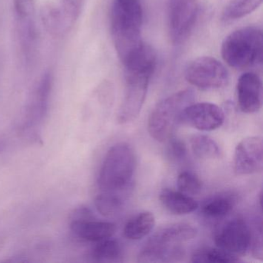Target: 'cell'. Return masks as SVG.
<instances>
[{
    "mask_svg": "<svg viewBox=\"0 0 263 263\" xmlns=\"http://www.w3.org/2000/svg\"><path fill=\"white\" fill-rule=\"evenodd\" d=\"M142 23L140 0H115L110 14L111 34L117 53L123 64L144 44L141 34Z\"/></svg>",
    "mask_w": 263,
    "mask_h": 263,
    "instance_id": "1",
    "label": "cell"
},
{
    "mask_svg": "<svg viewBox=\"0 0 263 263\" xmlns=\"http://www.w3.org/2000/svg\"><path fill=\"white\" fill-rule=\"evenodd\" d=\"M262 0H231L224 12L222 18L226 21H235L255 11Z\"/></svg>",
    "mask_w": 263,
    "mask_h": 263,
    "instance_id": "25",
    "label": "cell"
},
{
    "mask_svg": "<svg viewBox=\"0 0 263 263\" xmlns=\"http://www.w3.org/2000/svg\"><path fill=\"white\" fill-rule=\"evenodd\" d=\"M198 13L197 0H169L168 27L175 44L187 37L193 28Z\"/></svg>",
    "mask_w": 263,
    "mask_h": 263,
    "instance_id": "8",
    "label": "cell"
},
{
    "mask_svg": "<svg viewBox=\"0 0 263 263\" xmlns=\"http://www.w3.org/2000/svg\"><path fill=\"white\" fill-rule=\"evenodd\" d=\"M195 93L191 89L180 90L160 101L147 121L149 135L159 142L171 138L175 127L180 124V118L187 106L194 103Z\"/></svg>",
    "mask_w": 263,
    "mask_h": 263,
    "instance_id": "4",
    "label": "cell"
},
{
    "mask_svg": "<svg viewBox=\"0 0 263 263\" xmlns=\"http://www.w3.org/2000/svg\"><path fill=\"white\" fill-rule=\"evenodd\" d=\"M192 261L198 263H229L238 262L241 261V259L238 256L218 247L217 249L202 248L194 252Z\"/></svg>",
    "mask_w": 263,
    "mask_h": 263,
    "instance_id": "23",
    "label": "cell"
},
{
    "mask_svg": "<svg viewBox=\"0 0 263 263\" xmlns=\"http://www.w3.org/2000/svg\"><path fill=\"white\" fill-rule=\"evenodd\" d=\"M95 204L99 213L105 217L116 216L124 208L121 197L113 192H103L95 198Z\"/></svg>",
    "mask_w": 263,
    "mask_h": 263,
    "instance_id": "24",
    "label": "cell"
},
{
    "mask_svg": "<svg viewBox=\"0 0 263 263\" xmlns=\"http://www.w3.org/2000/svg\"><path fill=\"white\" fill-rule=\"evenodd\" d=\"M224 121L221 107L212 103H192L183 110L180 124H187L197 130L212 132L219 128Z\"/></svg>",
    "mask_w": 263,
    "mask_h": 263,
    "instance_id": "9",
    "label": "cell"
},
{
    "mask_svg": "<svg viewBox=\"0 0 263 263\" xmlns=\"http://www.w3.org/2000/svg\"><path fill=\"white\" fill-rule=\"evenodd\" d=\"M153 73V70L143 69L125 70V92L117 118L119 124H127L138 118Z\"/></svg>",
    "mask_w": 263,
    "mask_h": 263,
    "instance_id": "5",
    "label": "cell"
},
{
    "mask_svg": "<svg viewBox=\"0 0 263 263\" xmlns=\"http://www.w3.org/2000/svg\"><path fill=\"white\" fill-rule=\"evenodd\" d=\"M191 148L197 158L202 160H214L221 155L216 141L204 135H195L190 139Z\"/></svg>",
    "mask_w": 263,
    "mask_h": 263,
    "instance_id": "22",
    "label": "cell"
},
{
    "mask_svg": "<svg viewBox=\"0 0 263 263\" xmlns=\"http://www.w3.org/2000/svg\"><path fill=\"white\" fill-rule=\"evenodd\" d=\"M61 7L72 24L78 21L84 7V0H61Z\"/></svg>",
    "mask_w": 263,
    "mask_h": 263,
    "instance_id": "28",
    "label": "cell"
},
{
    "mask_svg": "<svg viewBox=\"0 0 263 263\" xmlns=\"http://www.w3.org/2000/svg\"><path fill=\"white\" fill-rule=\"evenodd\" d=\"M197 229L187 223H175L165 226L152 235L147 242L161 246H177L193 239Z\"/></svg>",
    "mask_w": 263,
    "mask_h": 263,
    "instance_id": "13",
    "label": "cell"
},
{
    "mask_svg": "<svg viewBox=\"0 0 263 263\" xmlns=\"http://www.w3.org/2000/svg\"><path fill=\"white\" fill-rule=\"evenodd\" d=\"M159 200L166 210L175 215H187L198 208V202L193 198L180 191L163 189L160 193Z\"/></svg>",
    "mask_w": 263,
    "mask_h": 263,
    "instance_id": "16",
    "label": "cell"
},
{
    "mask_svg": "<svg viewBox=\"0 0 263 263\" xmlns=\"http://www.w3.org/2000/svg\"><path fill=\"white\" fill-rule=\"evenodd\" d=\"M234 172L237 175H249L261 172L263 167V143L260 137H248L241 140L234 153Z\"/></svg>",
    "mask_w": 263,
    "mask_h": 263,
    "instance_id": "10",
    "label": "cell"
},
{
    "mask_svg": "<svg viewBox=\"0 0 263 263\" xmlns=\"http://www.w3.org/2000/svg\"><path fill=\"white\" fill-rule=\"evenodd\" d=\"M237 100L240 110L243 113L258 112L262 105V84L256 73L247 72L238 80Z\"/></svg>",
    "mask_w": 263,
    "mask_h": 263,
    "instance_id": "11",
    "label": "cell"
},
{
    "mask_svg": "<svg viewBox=\"0 0 263 263\" xmlns=\"http://www.w3.org/2000/svg\"><path fill=\"white\" fill-rule=\"evenodd\" d=\"M155 226V217L150 212H143L130 218L124 229V235L130 240H140L147 236Z\"/></svg>",
    "mask_w": 263,
    "mask_h": 263,
    "instance_id": "19",
    "label": "cell"
},
{
    "mask_svg": "<svg viewBox=\"0 0 263 263\" xmlns=\"http://www.w3.org/2000/svg\"><path fill=\"white\" fill-rule=\"evenodd\" d=\"M13 7L18 20L33 17L35 0H13Z\"/></svg>",
    "mask_w": 263,
    "mask_h": 263,
    "instance_id": "29",
    "label": "cell"
},
{
    "mask_svg": "<svg viewBox=\"0 0 263 263\" xmlns=\"http://www.w3.org/2000/svg\"><path fill=\"white\" fill-rule=\"evenodd\" d=\"M16 32L21 53L26 61H30L36 51L39 39V33L33 17L18 20Z\"/></svg>",
    "mask_w": 263,
    "mask_h": 263,
    "instance_id": "18",
    "label": "cell"
},
{
    "mask_svg": "<svg viewBox=\"0 0 263 263\" xmlns=\"http://www.w3.org/2000/svg\"><path fill=\"white\" fill-rule=\"evenodd\" d=\"M177 187L178 191L186 195H198L202 189V181L196 174L184 171L178 175Z\"/></svg>",
    "mask_w": 263,
    "mask_h": 263,
    "instance_id": "26",
    "label": "cell"
},
{
    "mask_svg": "<svg viewBox=\"0 0 263 263\" xmlns=\"http://www.w3.org/2000/svg\"><path fill=\"white\" fill-rule=\"evenodd\" d=\"M262 44V31L259 27H243L226 37L221 45V56L229 67L248 69L261 64Z\"/></svg>",
    "mask_w": 263,
    "mask_h": 263,
    "instance_id": "2",
    "label": "cell"
},
{
    "mask_svg": "<svg viewBox=\"0 0 263 263\" xmlns=\"http://www.w3.org/2000/svg\"><path fill=\"white\" fill-rule=\"evenodd\" d=\"M252 241L250 228L241 218L228 221L214 236L217 247L236 256L245 255L250 249Z\"/></svg>",
    "mask_w": 263,
    "mask_h": 263,
    "instance_id": "7",
    "label": "cell"
},
{
    "mask_svg": "<svg viewBox=\"0 0 263 263\" xmlns=\"http://www.w3.org/2000/svg\"><path fill=\"white\" fill-rule=\"evenodd\" d=\"M133 147L125 142L112 146L106 154L100 169L98 186L103 192H117L125 189L136 168Z\"/></svg>",
    "mask_w": 263,
    "mask_h": 263,
    "instance_id": "3",
    "label": "cell"
},
{
    "mask_svg": "<svg viewBox=\"0 0 263 263\" xmlns=\"http://www.w3.org/2000/svg\"><path fill=\"white\" fill-rule=\"evenodd\" d=\"M70 230L77 238L82 241L98 242L111 238L116 228L113 223L89 218L72 220Z\"/></svg>",
    "mask_w": 263,
    "mask_h": 263,
    "instance_id": "12",
    "label": "cell"
},
{
    "mask_svg": "<svg viewBox=\"0 0 263 263\" xmlns=\"http://www.w3.org/2000/svg\"><path fill=\"white\" fill-rule=\"evenodd\" d=\"M184 256V250L177 246H161L147 242L138 256L140 262H166L178 261Z\"/></svg>",
    "mask_w": 263,
    "mask_h": 263,
    "instance_id": "17",
    "label": "cell"
},
{
    "mask_svg": "<svg viewBox=\"0 0 263 263\" xmlns=\"http://www.w3.org/2000/svg\"><path fill=\"white\" fill-rule=\"evenodd\" d=\"M53 86V73L50 70H47L43 73L32 93L30 109L34 118L42 120L47 115Z\"/></svg>",
    "mask_w": 263,
    "mask_h": 263,
    "instance_id": "15",
    "label": "cell"
},
{
    "mask_svg": "<svg viewBox=\"0 0 263 263\" xmlns=\"http://www.w3.org/2000/svg\"><path fill=\"white\" fill-rule=\"evenodd\" d=\"M40 16L46 31L53 37L64 36L73 25L62 7L53 4H44L41 7Z\"/></svg>",
    "mask_w": 263,
    "mask_h": 263,
    "instance_id": "14",
    "label": "cell"
},
{
    "mask_svg": "<svg viewBox=\"0 0 263 263\" xmlns=\"http://www.w3.org/2000/svg\"><path fill=\"white\" fill-rule=\"evenodd\" d=\"M236 203L233 194H221L204 203L201 208V213L209 219H221L227 216Z\"/></svg>",
    "mask_w": 263,
    "mask_h": 263,
    "instance_id": "20",
    "label": "cell"
},
{
    "mask_svg": "<svg viewBox=\"0 0 263 263\" xmlns=\"http://www.w3.org/2000/svg\"><path fill=\"white\" fill-rule=\"evenodd\" d=\"M93 247L91 256L100 262H118L121 261L123 251L121 244L115 239L109 238L98 241Z\"/></svg>",
    "mask_w": 263,
    "mask_h": 263,
    "instance_id": "21",
    "label": "cell"
},
{
    "mask_svg": "<svg viewBox=\"0 0 263 263\" xmlns=\"http://www.w3.org/2000/svg\"><path fill=\"white\" fill-rule=\"evenodd\" d=\"M184 77L189 84L205 90L222 88L229 81L226 67L210 57H202L192 61L186 67Z\"/></svg>",
    "mask_w": 263,
    "mask_h": 263,
    "instance_id": "6",
    "label": "cell"
},
{
    "mask_svg": "<svg viewBox=\"0 0 263 263\" xmlns=\"http://www.w3.org/2000/svg\"><path fill=\"white\" fill-rule=\"evenodd\" d=\"M167 143V154L169 159L174 162H180L187 157V147L182 140L171 137Z\"/></svg>",
    "mask_w": 263,
    "mask_h": 263,
    "instance_id": "27",
    "label": "cell"
}]
</instances>
